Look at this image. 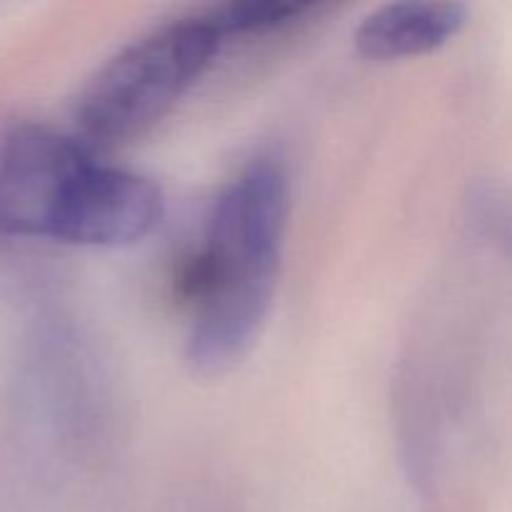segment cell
Instances as JSON below:
<instances>
[{"instance_id": "5b68a950", "label": "cell", "mask_w": 512, "mask_h": 512, "mask_svg": "<svg viewBox=\"0 0 512 512\" xmlns=\"http://www.w3.org/2000/svg\"><path fill=\"white\" fill-rule=\"evenodd\" d=\"M468 23L463 3H390L370 13L355 33V48L375 63L418 58L443 48Z\"/></svg>"}, {"instance_id": "277c9868", "label": "cell", "mask_w": 512, "mask_h": 512, "mask_svg": "<svg viewBox=\"0 0 512 512\" xmlns=\"http://www.w3.org/2000/svg\"><path fill=\"white\" fill-rule=\"evenodd\" d=\"M163 210L158 185L93 160L65 205L55 240L90 248L133 245L158 228Z\"/></svg>"}, {"instance_id": "7a4b0ae2", "label": "cell", "mask_w": 512, "mask_h": 512, "mask_svg": "<svg viewBox=\"0 0 512 512\" xmlns=\"http://www.w3.org/2000/svg\"><path fill=\"white\" fill-rule=\"evenodd\" d=\"M213 15L153 30L115 55L80 100L85 145H118L148 133L188 93L223 48Z\"/></svg>"}, {"instance_id": "3957f363", "label": "cell", "mask_w": 512, "mask_h": 512, "mask_svg": "<svg viewBox=\"0 0 512 512\" xmlns=\"http://www.w3.org/2000/svg\"><path fill=\"white\" fill-rule=\"evenodd\" d=\"M83 140L25 125L0 148V230L55 240L75 183L93 160Z\"/></svg>"}, {"instance_id": "6da1fadb", "label": "cell", "mask_w": 512, "mask_h": 512, "mask_svg": "<svg viewBox=\"0 0 512 512\" xmlns=\"http://www.w3.org/2000/svg\"><path fill=\"white\" fill-rule=\"evenodd\" d=\"M288 215V173L275 160L253 163L220 195L208 248L183 278L195 303L188 340L195 373H228L258 340L278 285Z\"/></svg>"}, {"instance_id": "8992f818", "label": "cell", "mask_w": 512, "mask_h": 512, "mask_svg": "<svg viewBox=\"0 0 512 512\" xmlns=\"http://www.w3.org/2000/svg\"><path fill=\"white\" fill-rule=\"evenodd\" d=\"M313 8L310 3H283V0H248V3H230L223 8L210 10L220 33L243 35L258 30H273L285 23L303 18Z\"/></svg>"}]
</instances>
